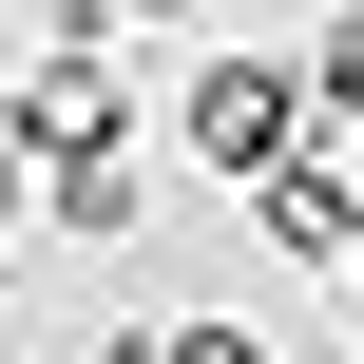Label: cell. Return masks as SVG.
<instances>
[{
  "label": "cell",
  "mask_w": 364,
  "mask_h": 364,
  "mask_svg": "<svg viewBox=\"0 0 364 364\" xmlns=\"http://www.w3.org/2000/svg\"><path fill=\"white\" fill-rule=\"evenodd\" d=\"M96 19H192V0H96Z\"/></svg>",
  "instance_id": "5"
},
{
  "label": "cell",
  "mask_w": 364,
  "mask_h": 364,
  "mask_svg": "<svg viewBox=\"0 0 364 364\" xmlns=\"http://www.w3.org/2000/svg\"><path fill=\"white\" fill-rule=\"evenodd\" d=\"M250 211H269V250H307V269H346V250H364V192L326 173V154H269Z\"/></svg>",
  "instance_id": "2"
},
{
  "label": "cell",
  "mask_w": 364,
  "mask_h": 364,
  "mask_svg": "<svg viewBox=\"0 0 364 364\" xmlns=\"http://www.w3.org/2000/svg\"><path fill=\"white\" fill-rule=\"evenodd\" d=\"M346 134H364V115H346Z\"/></svg>",
  "instance_id": "7"
},
{
  "label": "cell",
  "mask_w": 364,
  "mask_h": 364,
  "mask_svg": "<svg viewBox=\"0 0 364 364\" xmlns=\"http://www.w3.org/2000/svg\"><path fill=\"white\" fill-rule=\"evenodd\" d=\"M154 364H269L250 326H154Z\"/></svg>",
  "instance_id": "4"
},
{
  "label": "cell",
  "mask_w": 364,
  "mask_h": 364,
  "mask_svg": "<svg viewBox=\"0 0 364 364\" xmlns=\"http://www.w3.org/2000/svg\"><path fill=\"white\" fill-rule=\"evenodd\" d=\"M192 154L250 192L269 154H307V77H288V58H211V77H192Z\"/></svg>",
  "instance_id": "1"
},
{
  "label": "cell",
  "mask_w": 364,
  "mask_h": 364,
  "mask_svg": "<svg viewBox=\"0 0 364 364\" xmlns=\"http://www.w3.org/2000/svg\"><path fill=\"white\" fill-rule=\"evenodd\" d=\"M307 115H364V0L326 19V58H307Z\"/></svg>",
  "instance_id": "3"
},
{
  "label": "cell",
  "mask_w": 364,
  "mask_h": 364,
  "mask_svg": "<svg viewBox=\"0 0 364 364\" xmlns=\"http://www.w3.org/2000/svg\"><path fill=\"white\" fill-rule=\"evenodd\" d=\"M96 364H154V346H96Z\"/></svg>",
  "instance_id": "6"
}]
</instances>
